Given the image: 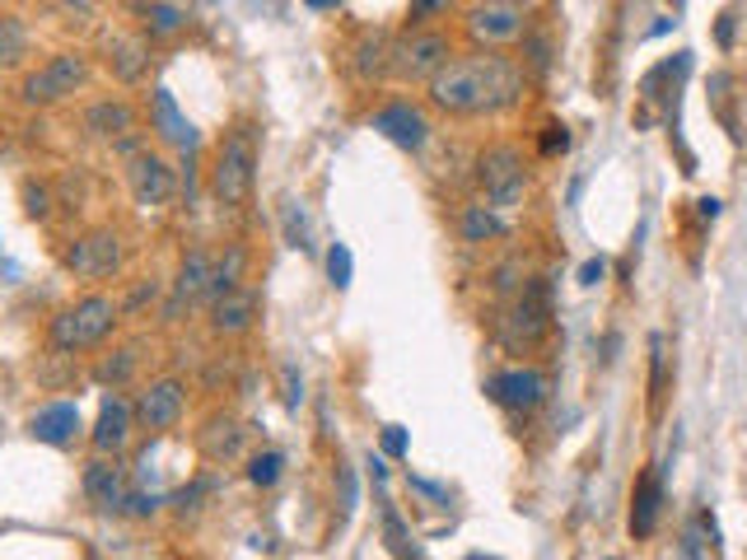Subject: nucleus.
<instances>
[{
  "label": "nucleus",
  "instance_id": "obj_1",
  "mask_svg": "<svg viewBox=\"0 0 747 560\" xmlns=\"http://www.w3.org/2000/svg\"><path fill=\"white\" fill-rule=\"evenodd\" d=\"M518 94H524V65L505 52L458 57L430 80V99H435V108L454 112V118L501 112V108L518 103Z\"/></svg>",
  "mask_w": 747,
  "mask_h": 560
},
{
  "label": "nucleus",
  "instance_id": "obj_2",
  "mask_svg": "<svg viewBox=\"0 0 747 560\" xmlns=\"http://www.w3.org/2000/svg\"><path fill=\"white\" fill-rule=\"evenodd\" d=\"M253 169H258V136L253 126H234L230 136L220 141L215 164H211V192L224 206H239V201L253 192Z\"/></svg>",
  "mask_w": 747,
  "mask_h": 560
},
{
  "label": "nucleus",
  "instance_id": "obj_3",
  "mask_svg": "<svg viewBox=\"0 0 747 560\" xmlns=\"http://www.w3.org/2000/svg\"><path fill=\"white\" fill-rule=\"evenodd\" d=\"M118 304L108 295H84L80 304L61 308L52 318V346L57 350H84V346H99L103 336L118 327Z\"/></svg>",
  "mask_w": 747,
  "mask_h": 560
},
{
  "label": "nucleus",
  "instance_id": "obj_4",
  "mask_svg": "<svg viewBox=\"0 0 747 560\" xmlns=\"http://www.w3.org/2000/svg\"><path fill=\"white\" fill-rule=\"evenodd\" d=\"M448 57H454V42L448 33H435V29H421V33H406L388 48V71L397 80H435Z\"/></svg>",
  "mask_w": 747,
  "mask_h": 560
},
{
  "label": "nucleus",
  "instance_id": "obj_5",
  "mask_svg": "<svg viewBox=\"0 0 747 560\" xmlns=\"http://www.w3.org/2000/svg\"><path fill=\"white\" fill-rule=\"evenodd\" d=\"M84 75H89V61L80 52H57L52 61H42L38 71L24 80L19 94H24V103H61L84 84Z\"/></svg>",
  "mask_w": 747,
  "mask_h": 560
},
{
  "label": "nucleus",
  "instance_id": "obj_6",
  "mask_svg": "<svg viewBox=\"0 0 747 560\" xmlns=\"http://www.w3.org/2000/svg\"><path fill=\"white\" fill-rule=\"evenodd\" d=\"M547 332H552V295H547V281H528V285H524V295H518V304L509 308L505 342L533 350Z\"/></svg>",
  "mask_w": 747,
  "mask_h": 560
},
{
  "label": "nucleus",
  "instance_id": "obj_7",
  "mask_svg": "<svg viewBox=\"0 0 747 560\" xmlns=\"http://www.w3.org/2000/svg\"><path fill=\"white\" fill-rule=\"evenodd\" d=\"M482 187H486L491 206H518V201H524V187H528L524 160H518L509 145L486 150L482 154Z\"/></svg>",
  "mask_w": 747,
  "mask_h": 560
},
{
  "label": "nucleus",
  "instance_id": "obj_8",
  "mask_svg": "<svg viewBox=\"0 0 747 560\" xmlns=\"http://www.w3.org/2000/svg\"><path fill=\"white\" fill-rule=\"evenodd\" d=\"M547 393H552V384H547V374H537V369H505V374L486 378V397L505 411H537L542 401H547Z\"/></svg>",
  "mask_w": 747,
  "mask_h": 560
},
{
  "label": "nucleus",
  "instance_id": "obj_9",
  "mask_svg": "<svg viewBox=\"0 0 747 560\" xmlns=\"http://www.w3.org/2000/svg\"><path fill=\"white\" fill-rule=\"evenodd\" d=\"M65 266L84 281H108L122 266V238L112 230H89L84 238H75V248L65 253Z\"/></svg>",
  "mask_w": 747,
  "mask_h": 560
},
{
  "label": "nucleus",
  "instance_id": "obj_10",
  "mask_svg": "<svg viewBox=\"0 0 747 560\" xmlns=\"http://www.w3.org/2000/svg\"><path fill=\"white\" fill-rule=\"evenodd\" d=\"M183 407H188V388L178 384V378H154V384L135 397V420H141L145 430H173V425L183 420Z\"/></svg>",
  "mask_w": 747,
  "mask_h": 560
},
{
  "label": "nucleus",
  "instance_id": "obj_11",
  "mask_svg": "<svg viewBox=\"0 0 747 560\" xmlns=\"http://www.w3.org/2000/svg\"><path fill=\"white\" fill-rule=\"evenodd\" d=\"M467 29H472V38H482V42H514V38H524L528 14H524V6L491 0V6H472L467 10Z\"/></svg>",
  "mask_w": 747,
  "mask_h": 560
},
{
  "label": "nucleus",
  "instance_id": "obj_12",
  "mask_svg": "<svg viewBox=\"0 0 747 560\" xmlns=\"http://www.w3.org/2000/svg\"><path fill=\"white\" fill-rule=\"evenodd\" d=\"M80 486H84V500L94 505V509H103V513H118V509L127 505V496H131L127 467H122V462H108V458L89 462L84 477H80Z\"/></svg>",
  "mask_w": 747,
  "mask_h": 560
},
{
  "label": "nucleus",
  "instance_id": "obj_13",
  "mask_svg": "<svg viewBox=\"0 0 747 560\" xmlns=\"http://www.w3.org/2000/svg\"><path fill=\"white\" fill-rule=\"evenodd\" d=\"M80 407L75 401H48V407H38L29 416V435L38 444H48V448H71L80 439Z\"/></svg>",
  "mask_w": 747,
  "mask_h": 560
},
{
  "label": "nucleus",
  "instance_id": "obj_14",
  "mask_svg": "<svg viewBox=\"0 0 747 560\" xmlns=\"http://www.w3.org/2000/svg\"><path fill=\"white\" fill-rule=\"evenodd\" d=\"M659 513H664V467H645L636 490H630V537H636V542L654 537Z\"/></svg>",
  "mask_w": 747,
  "mask_h": 560
},
{
  "label": "nucleus",
  "instance_id": "obj_15",
  "mask_svg": "<svg viewBox=\"0 0 747 560\" xmlns=\"http://www.w3.org/2000/svg\"><path fill=\"white\" fill-rule=\"evenodd\" d=\"M374 131H378V136H388L397 150H421V145L430 141L425 112L412 108V103H388V108H378V112H374Z\"/></svg>",
  "mask_w": 747,
  "mask_h": 560
},
{
  "label": "nucleus",
  "instance_id": "obj_16",
  "mask_svg": "<svg viewBox=\"0 0 747 560\" xmlns=\"http://www.w3.org/2000/svg\"><path fill=\"white\" fill-rule=\"evenodd\" d=\"M127 177H131V196L141 201V206H164V201L173 196V169L160 160V154H135Z\"/></svg>",
  "mask_w": 747,
  "mask_h": 560
},
{
  "label": "nucleus",
  "instance_id": "obj_17",
  "mask_svg": "<svg viewBox=\"0 0 747 560\" xmlns=\"http://www.w3.org/2000/svg\"><path fill=\"white\" fill-rule=\"evenodd\" d=\"M131 401L122 397H103V407H99V420H94V430H89V439H94L99 454H122L127 439H131Z\"/></svg>",
  "mask_w": 747,
  "mask_h": 560
},
{
  "label": "nucleus",
  "instance_id": "obj_18",
  "mask_svg": "<svg viewBox=\"0 0 747 560\" xmlns=\"http://www.w3.org/2000/svg\"><path fill=\"white\" fill-rule=\"evenodd\" d=\"M211 272H215V262H211V253H188L183 257V266H178V281H173V299H169V318L173 313H183L188 304H196L201 295L211 289Z\"/></svg>",
  "mask_w": 747,
  "mask_h": 560
},
{
  "label": "nucleus",
  "instance_id": "obj_19",
  "mask_svg": "<svg viewBox=\"0 0 747 560\" xmlns=\"http://www.w3.org/2000/svg\"><path fill=\"white\" fill-rule=\"evenodd\" d=\"M150 112H154V131H160V136H164L173 150H188V154L196 150V126L183 118V112H178V103H173V94H169L164 84L154 89Z\"/></svg>",
  "mask_w": 747,
  "mask_h": 560
},
{
  "label": "nucleus",
  "instance_id": "obj_20",
  "mask_svg": "<svg viewBox=\"0 0 747 560\" xmlns=\"http://www.w3.org/2000/svg\"><path fill=\"white\" fill-rule=\"evenodd\" d=\"M196 448L206 454L211 462H230L243 454V430H239V420L234 416H215L206 420V430L196 435Z\"/></svg>",
  "mask_w": 747,
  "mask_h": 560
},
{
  "label": "nucleus",
  "instance_id": "obj_21",
  "mask_svg": "<svg viewBox=\"0 0 747 560\" xmlns=\"http://www.w3.org/2000/svg\"><path fill=\"white\" fill-rule=\"evenodd\" d=\"M84 126L94 131V136H103V141H122L127 131H135V108L122 103V99H103V103H94L84 112Z\"/></svg>",
  "mask_w": 747,
  "mask_h": 560
},
{
  "label": "nucleus",
  "instance_id": "obj_22",
  "mask_svg": "<svg viewBox=\"0 0 747 560\" xmlns=\"http://www.w3.org/2000/svg\"><path fill=\"white\" fill-rule=\"evenodd\" d=\"M253 318H258V295H253V289H234V295H224L215 304V313H211L215 332H224V336L248 332V327H253Z\"/></svg>",
  "mask_w": 747,
  "mask_h": 560
},
{
  "label": "nucleus",
  "instance_id": "obj_23",
  "mask_svg": "<svg viewBox=\"0 0 747 560\" xmlns=\"http://www.w3.org/2000/svg\"><path fill=\"white\" fill-rule=\"evenodd\" d=\"M145 61H150L145 38H112L108 42V65H112V75H118V80H127V84L141 80Z\"/></svg>",
  "mask_w": 747,
  "mask_h": 560
},
{
  "label": "nucleus",
  "instance_id": "obj_24",
  "mask_svg": "<svg viewBox=\"0 0 747 560\" xmlns=\"http://www.w3.org/2000/svg\"><path fill=\"white\" fill-rule=\"evenodd\" d=\"M29 57V24L19 14H0V71H14Z\"/></svg>",
  "mask_w": 747,
  "mask_h": 560
},
{
  "label": "nucleus",
  "instance_id": "obj_25",
  "mask_svg": "<svg viewBox=\"0 0 747 560\" xmlns=\"http://www.w3.org/2000/svg\"><path fill=\"white\" fill-rule=\"evenodd\" d=\"M383 542H388V551H393L397 560H421L412 532H406V523L397 519V509H393L388 500H383Z\"/></svg>",
  "mask_w": 747,
  "mask_h": 560
},
{
  "label": "nucleus",
  "instance_id": "obj_26",
  "mask_svg": "<svg viewBox=\"0 0 747 560\" xmlns=\"http://www.w3.org/2000/svg\"><path fill=\"white\" fill-rule=\"evenodd\" d=\"M388 48H393V42H383L378 33L360 42V48H355V71H360V80H374V75L388 71Z\"/></svg>",
  "mask_w": 747,
  "mask_h": 560
},
{
  "label": "nucleus",
  "instance_id": "obj_27",
  "mask_svg": "<svg viewBox=\"0 0 747 560\" xmlns=\"http://www.w3.org/2000/svg\"><path fill=\"white\" fill-rule=\"evenodd\" d=\"M505 224H501V215H495L491 206H467L463 211V238L467 243H486V238H495Z\"/></svg>",
  "mask_w": 747,
  "mask_h": 560
},
{
  "label": "nucleus",
  "instance_id": "obj_28",
  "mask_svg": "<svg viewBox=\"0 0 747 560\" xmlns=\"http://www.w3.org/2000/svg\"><path fill=\"white\" fill-rule=\"evenodd\" d=\"M141 14H145L150 33H178V29H188V19H192L183 6H145Z\"/></svg>",
  "mask_w": 747,
  "mask_h": 560
},
{
  "label": "nucleus",
  "instance_id": "obj_29",
  "mask_svg": "<svg viewBox=\"0 0 747 560\" xmlns=\"http://www.w3.org/2000/svg\"><path fill=\"white\" fill-rule=\"evenodd\" d=\"M649 401H654V411H659V397L668 388V355H664V336H649Z\"/></svg>",
  "mask_w": 747,
  "mask_h": 560
},
{
  "label": "nucleus",
  "instance_id": "obj_30",
  "mask_svg": "<svg viewBox=\"0 0 747 560\" xmlns=\"http://www.w3.org/2000/svg\"><path fill=\"white\" fill-rule=\"evenodd\" d=\"M281 472H285V458L276 454V448H266V454H258L253 462H248V481H253V486H276L281 481Z\"/></svg>",
  "mask_w": 747,
  "mask_h": 560
},
{
  "label": "nucleus",
  "instance_id": "obj_31",
  "mask_svg": "<svg viewBox=\"0 0 747 560\" xmlns=\"http://www.w3.org/2000/svg\"><path fill=\"white\" fill-rule=\"evenodd\" d=\"M351 276H355L351 248H346V243H332V248H327V281H332L336 289H346V285H351Z\"/></svg>",
  "mask_w": 747,
  "mask_h": 560
},
{
  "label": "nucleus",
  "instance_id": "obj_32",
  "mask_svg": "<svg viewBox=\"0 0 747 560\" xmlns=\"http://www.w3.org/2000/svg\"><path fill=\"white\" fill-rule=\"evenodd\" d=\"M131 369H135V350H118L112 360L99 365V378L103 384H122V378H131Z\"/></svg>",
  "mask_w": 747,
  "mask_h": 560
},
{
  "label": "nucleus",
  "instance_id": "obj_33",
  "mask_svg": "<svg viewBox=\"0 0 747 560\" xmlns=\"http://www.w3.org/2000/svg\"><path fill=\"white\" fill-rule=\"evenodd\" d=\"M285 238L294 243V248H309V220L294 201H285Z\"/></svg>",
  "mask_w": 747,
  "mask_h": 560
},
{
  "label": "nucleus",
  "instance_id": "obj_34",
  "mask_svg": "<svg viewBox=\"0 0 747 560\" xmlns=\"http://www.w3.org/2000/svg\"><path fill=\"white\" fill-rule=\"evenodd\" d=\"M24 211L33 220H48L52 215V192L42 187V183H24Z\"/></svg>",
  "mask_w": 747,
  "mask_h": 560
},
{
  "label": "nucleus",
  "instance_id": "obj_35",
  "mask_svg": "<svg viewBox=\"0 0 747 560\" xmlns=\"http://www.w3.org/2000/svg\"><path fill=\"white\" fill-rule=\"evenodd\" d=\"M336 481H342V509H346V513H355V505H360L355 467H351V462H336Z\"/></svg>",
  "mask_w": 747,
  "mask_h": 560
},
{
  "label": "nucleus",
  "instance_id": "obj_36",
  "mask_svg": "<svg viewBox=\"0 0 747 560\" xmlns=\"http://www.w3.org/2000/svg\"><path fill=\"white\" fill-rule=\"evenodd\" d=\"M169 496H164V490H150V496H145V490H131V496H127V509L135 513V519H150V513L154 509H160Z\"/></svg>",
  "mask_w": 747,
  "mask_h": 560
},
{
  "label": "nucleus",
  "instance_id": "obj_37",
  "mask_svg": "<svg viewBox=\"0 0 747 560\" xmlns=\"http://www.w3.org/2000/svg\"><path fill=\"white\" fill-rule=\"evenodd\" d=\"M565 150H571V131H565L561 122H552L547 136H542V154H547V160H556V154H565Z\"/></svg>",
  "mask_w": 747,
  "mask_h": 560
},
{
  "label": "nucleus",
  "instance_id": "obj_38",
  "mask_svg": "<svg viewBox=\"0 0 747 560\" xmlns=\"http://www.w3.org/2000/svg\"><path fill=\"white\" fill-rule=\"evenodd\" d=\"M383 454H388V458H402L406 454V448H412V439H406V430H402V425H383Z\"/></svg>",
  "mask_w": 747,
  "mask_h": 560
},
{
  "label": "nucleus",
  "instance_id": "obj_39",
  "mask_svg": "<svg viewBox=\"0 0 747 560\" xmlns=\"http://www.w3.org/2000/svg\"><path fill=\"white\" fill-rule=\"evenodd\" d=\"M300 401H304V378L294 374V365H285V407L300 411Z\"/></svg>",
  "mask_w": 747,
  "mask_h": 560
},
{
  "label": "nucleus",
  "instance_id": "obj_40",
  "mask_svg": "<svg viewBox=\"0 0 747 560\" xmlns=\"http://www.w3.org/2000/svg\"><path fill=\"white\" fill-rule=\"evenodd\" d=\"M412 490H421L425 500H435V505H448V490L435 486V481H425V477H412Z\"/></svg>",
  "mask_w": 747,
  "mask_h": 560
},
{
  "label": "nucleus",
  "instance_id": "obj_41",
  "mask_svg": "<svg viewBox=\"0 0 747 560\" xmlns=\"http://www.w3.org/2000/svg\"><path fill=\"white\" fill-rule=\"evenodd\" d=\"M603 272H607V262H603V257H588V262L579 266V285H598Z\"/></svg>",
  "mask_w": 747,
  "mask_h": 560
},
{
  "label": "nucleus",
  "instance_id": "obj_42",
  "mask_svg": "<svg viewBox=\"0 0 747 560\" xmlns=\"http://www.w3.org/2000/svg\"><path fill=\"white\" fill-rule=\"evenodd\" d=\"M154 295H160V285H135V295L127 299V313H135V308H145Z\"/></svg>",
  "mask_w": 747,
  "mask_h": 560
},
{
  "label": "nucleus",
  "instance_id": "obj_43",
  "mask_svg": "<svg viewBox=\"0 0 747 560\" xmlns=\"http://www.w3.org/2000/svg\"><path fill=\"white\" fill-rule=\"evenodd\" d=\"M696 211H700V220H715V215H719V201H715V196H700Z\"/></svg>",
  "mask_w": 747,
  "mask_h": 560
},
{
  "label": "nucleus",
  "instance_id": "obj_44",
  "mask_svg": "<svg viewBox=\"0 0 747 560\" xmlns=\"http://www.w3.org/2000/svg\"><path fill=\"white\" fill-rule=\"evenodd\" d=\"M370 477L374 481H388V462H383L378 454H370Z\"/></svg>",
  "mask_w": 747,
  "mask_h": 560
},
{
  "label": "nucleus",
  "instance_id": "obj_45",
  "mask_svg": "<svg viewBox=\"0 0 747 560\" xmlns=\"http://www.w3.org/2000/svg\"><path fill=\"white\" fill-rule=\"evenodd\" d=\"M729 38H734V14H724L719 19V42H724V48H729Z\"/></svg>",
  "mask_w": 747,
  "mask_h": 560
},
{
  "label": "nucleus",
  "instance_id": "obj_46",
  "mask_svg": "<svg viewBox=\"0 0 747 560\" xmlns=\"http://www.w3.org/2000/svg\"><path fill=\"white\" fill-rule=\"evenodd\" d=\"M683 560H700V547H696L692 532H687V542H683Z\"/></svg>",
  "mask_w": 747,
  "mask_h": 560
},
{
  "label": "nucleus",
  "instance_id": "obj_47",
  "mask_svg": "<svg viewBox=\"0 0 747 560\" xmlns=\"http://www.w3.org/2000/svg\"><path fill=\"white\" fill-rule=\"evenodd\" d=\"M0 276H6V285H14V276H19V266H10V262H0Z\"/></svg>",
  "mask_w": 747,
  "mask_h": 560
},
{
  "label": "nucleus",
  "instance_id": "obj_48",
  "mask_svg": "<svg viewBox=\"0 0 747 560\" xmlns=\"http://www.w3.org/2000/svg\"><path fill=\"white\" fill-rule=\"evenodd\" d=\"M0 430H6V425H0Z\"/></svg>",
  "mask_w": 747,
  "mask_h": 560
}]
</instances>
